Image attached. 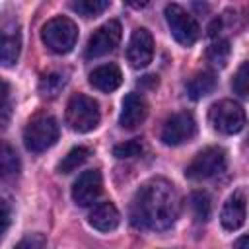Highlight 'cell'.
I'll return each instance as SVG.
<instances>
[{
	"label": "cell",
	"mask_w": 249,
	"mask_h": 249,
	"mask_svg": "<svg viewBox=\"0 0 249 249\" xmlns=\"http://www.w3.org/2000/svg\"><path fill=\"white\" fill-rule=\"evenodd\" d=\"M8 226H10V212L4 206H0V235L8 230Z\"/></svg>",
	"instance_id": "83f0119b"
},
{
	"label": "cell",
	"mask_w": 249,
	"mask_h": 249,
	"mask_svg": "<svg viewBox=\"0 0 249 249\" xmlns=\"http://www.w3.org/2000/svg\"><path fill=\"white\" fill-rule=\"evenodd\" d=\"M8 97H10V84H8L6 80H2V78H0V109H4V107H6Z\"/></svg>",
	"instance_id": "4316f807"
},
{
	"label": "cell",
	"mask_w": 249,
	"mask_h": 249,
	"mask_svg": "<svg viewBox=\"0 0 249 249\" xmlns=\"http://www.w3.org/2000/svg\"><path fill=\"white\" fill-rule=\"evenodd\" d=\"M58 123L51 115H37L23 130V142L29 152H45L58 140Z\"/></svg>",
	"instance_id": "277c9868"
},
{
	"label": "cell",
	"mask_w": 249,
	"mask_h": 249,
	"mask_svg": "<svg viewBox=\"0 0 249 249\" xmlns=\"http://www.w3.org/2000/svg\"><path fill=\"white\" fill-rule=\"evenodd\" d=\"M218 86V80L214 76V72L202 70L196 72L189 82H187V93L191 99H202L206 95H210Z\"/></svg>",
	"instance_id": "2e32d148"
},
{
	"label": "cell",
	"mask_w": 249,
	"mask_h": 249,
	"mask_svg": "<svg viewBox=\"0 0 249 249\" xmlns=\"http://www.w3.org/2000/svg\"><path fill=\"white\" fill-rule=\"evenodd\" d=\"M230 53H231L230 41L218 39V41H214V43L208 47V51H206V60H208L212 66L224 68L226 62H228V58H230Z\"/></svg>",
	"instance_id": "7402d4cb"
},
{
	"label": "cell",
	"mask_w": 249,
	"mask_h": 249,
	"mask_svg": "<svg viewBox=\"0 0 249 249\" xmlns=\"http://www.w3.org/2000/svg\"><path fill=\"white\" fill-rule=\"evenodd\" d=\"M101 113L99 103L84 93H76L70 97L66 105V124L74 132H89L99 124Z\"/></svg>",
	"instance_id": "3957f363"
},
{
	"label": "cell",
	"mask_w": 249,
	"mask_h": 249,
	"mask_svg": "<svg viewBox=\"0 0 249 249\" xmlns=\"http://www.w3.org/2000/svg\"><path fill=\"white\" fill-rule=\"evenodd\" d=\"M66 82H68L66 72H60V70H56V72H49V74H45V76L41 78L39 89H41L43 95L54 97V95L66 86Z\"/></svg>",
	"instance_id": "ffe728a7"
},
{
	"label": "cell",
	"mask_w": 249,
	"mask_h": 249,
	"mask_svg": "<svg viewBox=\"0 0 249 249\" xmlns=\"http://www.w3.org/2000/svg\"><path fill=\"white\" fill-rule=\"evenodd\" d=\"M245 218H247V198H245V191L239 189L224 202L220 212V222L226 230L235 231L245 224Z\"/></svg>",
	"instance_id": "7c38bea8"
},
{
	"label": "cell",
	"mask_w": 249,
	"mask_h": 249,
	"mask_svg": "<svg viewBox=\"0 0 249 249\" xmlns=\"http://www.w3.org/2000/svg\"><path fill=\"white\" fill-rule=\"evenodd\" d=\"M181 212V200L175 187L161 177L144 183L132 200V220L146 230H169Z\"/></svg>",
	"instance_id": "6da1fadb"
},
{
	"label": "cell",
	"mask_w": 249,
	"mask_h": 249,
	"mask_svg": "<svg viewBox=\"0 0 249 249\" xmlns=\"http://www.w3.org/2000/svg\"><path fill=\"white\" fill-rule=\"evenodd\" d=\"M21 169L19 156L14 146L0 140V179H14Z\"/></svg>",
	"instance_id": "e0dca14e"
},
{
	"label": "cell",
	"mask_w": 249,
	"mask_h": 249,
	"mask_svg": "<svg viewBox=\"0 0 249 249\" xmlns=\"http://www.w3.org/2000/svg\"><path fill=\"white\" fill-rule=\"evenodd\" d=\"M195 134H196V121H195V117L191 113H187V111H181V113L171 115L163 123L160 138L167 146H179L183 142H189Z\"/></svg>",
	"instance_id": "9c48e42d"
},
{
	"label": "cell",
	"mask_w": 249,
	"mask_h": 249,
	"mask_svg": "<svg viewBox=\"0 0 249 249\" xmlns=\"http://www.w3.org/2000/svg\"><path fill=\"white\" fill-rule=\"evenodd\" d=\"M210 124L222 134H237L245 126V111L231 99L216 101L208 111Z\"/></svg>",
	"instance_id": "52a82bcc"
},
{
	"label": "cell",
	"mask_w": 249,
	"mask_h": 249,
	"mask_svg": "<svg viewBox=\"0 0 249 249\" xmlns=\"http://www.w3.org/2000/svg\"><path fill=\"white\" fill-rule=\"evenodd\" d=\"M103 191V177L99 169H86L78 175L72 185V198L78 206L93 204Z\"/></svg>",
	"instance_id": "8fae6325"
},
{
	"label": "cell",
	"mask_w": 249,
	"mask_h": 249,
	"mask_svg": "<svg viewBox=\"0 0 249 249\" xmlns=\"http://www.w3.org/2000/svg\"><path fill=\"white\" fill-rule=\"evenodd\" d=\"M47 247V241L41 233H27L14 249H45Z\"/></svg>",
	"instance_id": "484cf974"
},
{
	"label": "cell",
	"mask_w": 249,
	"mask_h": 249,
	"mask_svg": "<svg viewBox=\"0 0 249 249\" xmlns=\"http://www.w3.org/2000/svg\"><path fill=\"white\" fill-rule=\"evenodd\" d=\"M91 156V150L89 148H86V146H76V148H72L60 161H58V173H72V171H76L88 158Z\"/></svg>",
	"instance_id": "d6986e66"
},
{
	"label": "cell",
	"mask_w": 249,
	"mask_h": 249,
	"mask_svg": "<svg viewBox=\"0 0 249 249\" xmlns=\"http://www.w3.org/2000/svg\"><path fill=\"white\" fill-rule=\"evenodd\" d=\"M189 204H191V210L196 218V222H206L210 218V210H212V202H210V196L202 191H195L191 193L189 196Z\"/></svg>",
	"instance_id": "44dd1931"
},
{
	"label": "cell",
	"mask_w": 249,
	"mask_h": 249,
	"mask_svg": "<svg viewBox=\"0 0 249 249\" xmlns=\"http://www.w3.org/2000/svg\"><path fill=\"white\" fill-rule=\"evenodd\" d=\"M231 88L233 91L239 95V97H247V91H249V64L243 62L237 72H235V78L231 82Z\"/></svg>",
	"instance_id": "d4e9b609"
},
{
	"label": "cell",
	"mask_w": 249,
	"mask_h": 249,
	"mask_svg": "<svg viewBox=\"0 0 249 249\" xmlns=\"http://www.w3.org/2000/svg\"><path fill=\"white\" fill-rule=\"evenodd\" d=\"M111 4L107 0H76L72 2V10L84 18H97L101 16Z\"/></svg>",
	"instance_id": "603a6c76"
},
{
	"label": "cell",
	"mask_w": 249,
	"mask_h": 249,
	"mask_svg": "<svg viewBox=\"0 0 249 249\" xmlns=\"http://www.w3.org/2000/svg\"><path fill=\"white\" fill-rule=\"evenodd\" d=\"M41 39L53 53L66 54L78 41V25L66 16H56L43 25Z\"/></svg>",
	"instance_id": "7a4b0ae2"
},
{
	"label": "cell",
	"mask_w": 249,
	"mask_h": 249,
	"mask_svg": "<svg viewBox=\"0 0 249 249\" xmlns=\"http://www.w3.org/2000/svg\"><path fill=\"white\" fill-rule=\"evenodd\" d=\"M154 56V37L146 27L132 31L126 45V60L132 68H146Z\"/></svg>",
	"instance_id": "30bf717a"
},
{
	"label": "cell",
	"mask_w": 249,
	"mask_h": 249,
	"mask_svg": "<svg viewBox=\"0 0 249 249\" xmlns=\"http://www.w3.org/2000/svg\"><path fill=\"white\" fill-rule=\"evenodd\" d=\"M121 35H123V29H121V23L117 19H109L105 21L101 27H97L91 37L88 39V45H86V56L88 58H99V56H105L109 54L111 51L117 49V45L121 43Z\"/></svg>",
	"instance_id": "ba28073f"
},
{
	"label": "cell",
	"mask_w": 249,
	"mask_h": 249,
	"mask_svg": "<svg viewBox=\"0 0 249 249\" xmlns=\"http://www.w3.org/2000/svg\"><path fill=\"white\" fill-rule=\"evenodd\" d=\"M19 56V37L10 33H0V66L16 64Z\"/></svg>",
	"instance_id": "ac0fdd59"
},
{
	"label": "cell",
	"mask_w": 249,
	"mask_h": 249,
	"mask_svg": "<svg viewBox=\"0 0 249 249\" xmlns=\"http://www.w3.org/2000/svg\"><path fill=\"white\" fill-rule=\"evenodd\" d=\"M235 247H237V249H247V237H245V235L239 237L237 243H235Z\"/></svg>",
	"instance_id": "f1b7e54d"
},
{
	"label": "cell",
	"mask_w": 249,
	"mask_h": 249,
	"mask_svg": "<svg viewBox=\"0 0 249 249\" xmlns=\"http://www.w3.org/2000/svg\"><path fill=\"white\" fill-rule=\"evenodd\" d=\"M148 115V105L142 95L138 93H126L121 105V115H119V124L126 130H134L144 123Z\"/></svg>",
	"instance_id": "4fadbf2b"
},
{
	"label": "cell",
	"mask_w": 249,
	"mask_h": 249,
	"mask_svg": "<svg viewBox=\"0 0 249 249\" xmlns=\"http://www.w3.org/2000/svg\"><path fill=\"white\" fill-rule=\"evenodd\" d=\"M123 82V72L117 64H101L89 72V84L99 91H115Z\"/></svg>",
	"instance_id": "9a60e30c"
},
{
	"label": "cell",
	"mask_w": 249,
	"mask_h": 249,
	"mask_svg": "<svg viewBox=\"0 0 249 249\" xmlns=\"http://www.w3.org/2000/svg\"><path fill=\"white\" fill-rule=\"evenodd\" d=\"M144 150V142L142 138H132V140H126L123 144H117L113 148V156L119 158V160H124V158H136L140 156Z\"/></svg>",
	"instance_id": "cb8c5ba5"
},
{
	"label": "cell",
	"mask_w": 249,
	"mask_h": 249,
	"mask_svg": "<svg viewBox=\"0 0 249 249\" xmlns=\"http://www.w3.org/2000/svg\"><path fill=\"white\" fill-rule=\"evenodd\" d=\"M226 163H228L226 150L220 146H208V148L200 150L191 160V163L185 169V175L195 181L210 179V177H216L218 173H222L226 169Z\"/></svg>",
	"instance_id": "5b68a950"
},
{
	"label": "cell",
	"mask_w": 249,
	"mask_h": 249,
	"mask_svg": "<svg viewBox=\"0 0 249 249\" xmlns=\"http://www.w3.org/2000/svg\"><path fill=\"white\" fill-rule=\"evenodd\" d=\"M165 21L167 27L173 35V39L183 45V47H191L196 43L198 35H200V27L196 23V19L179 4H167L165 6Z\"/></svg>",
	"instance_id": "8992f818"
},
{
	"label": "cell",
	"mask_w": 249,
	"mask_h": 249,
	"mask_svg": "<svg viewBox=\"0 0 249 249\" xmlns=\"http://www.w3.org/2000/svg\"><path fill=\"white\" fill-rule=\"evenodd\" d=\"M88 222L97 231H113L121 222V214L113 202H99L91 208Z\"/></svg>",
	"instance_id": "5bb4252c"
}]
</instances>
